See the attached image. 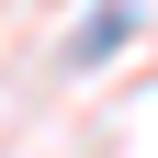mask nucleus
I'll use <instances>...</instances> for the list:
<instances>
[{
    "mask_svg": "<svg viewBox=\"0 0 158 158\" xmlns=\"http://www.w3.org/2000/svg\"><path fill=\"white\" fill-rule=\"evenodd\" d=\"M113 45H124V11H90V23H79V45H68V56H79V68H102Z\"/></svg>",
    "mask_w": 158,
    "mask_h": 158,
    "instance_id": "f257e3e1",
    "label": "nucleus"
}]
</instances>
